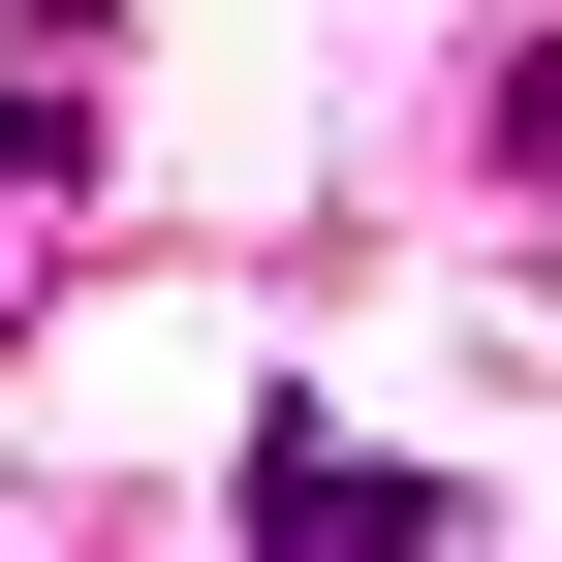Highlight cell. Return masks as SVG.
<instances>
[{
  "label": "cell",
  "instance_id": "3",
  "mask_svg": "<svg viewBox=\"0 0 562 562\" xmlns=\"http://www.w3.org/2000/svg\"><path fill=\"white\" fill-rule=\"evenodd\" d=\"M32 32H94V0H32Z\"/></svg>",
  "mask_w": 562,
  "mask_h": 562
},
{
  "label": "cell",
  "instance_id": "2",
  "mask_svg": "<svg viewBox=\"0 0 562 562\" xmlns=\"http://www.w3.org/2000/svg\"><path fill=\"white\" fill-rule=\"evenodd\" d=\"M501 157H531V188H562V32H531V63H501Z\"/></svg>",
  "mask_w": 562,
  "mask_h": 562
},
{
  "label": "cell",
  "instance_id": "1",
  "mask_svg": "<svg viewBox=\"0 0 562 562\" xmlns=\"http://www.w3.org/2000/svg\"><path fill=\"white\" fill-rule=\"evenodd\" d=\"M250 562H469V501L406 438H344V406H250V501H220Z\"/></svg>",
  "mask_w": 562,
  "mask_h": 562
}]
</instances>
